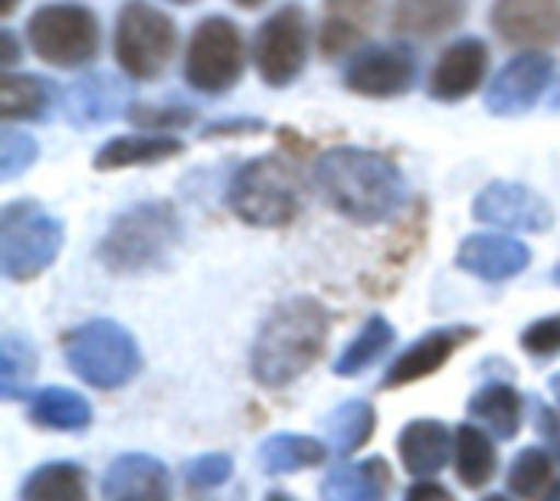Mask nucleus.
Listing matches in <instances>:
<instances>
[{
	"label": "nucleus",
	"instance_id": "14",
	"mask_svg": "<svg viewBox=\"0 0 560 501\" xmlns=\"http://www.w3.org/2000/svg\"><path fill=\"white\" fill-rule=\"evenodd\" d=\"M492 26L512 46H558L560 0H495Z\"/></svg>",
	"mask_w": 560,
	"mask_h": 501
},
{
	"label": "nucleus",
	"instance_id": "16",
	"mask_svg": "<svg viewBox=\"0 0 560 501\" xmlns=\"http://www.w3.org/2000/svg\"><path fill=\"white\" fill-rule=\"evenodd\" d=\"M456 263L486 279V282H509L518 272H525L532 266V249L515 240V236H502V233H476L469 240H463Z\"/></svg>",
	"mask_w": 560,
	"mask_h": 501
},
{
	"label": "nucleus",
	"instance_id": "17",
	"mask_svg": "<svg viewBox=\"0 0 560 501\" xmlns=\"http://www.w3.org/2000/svg\"><path fill=\"white\" fill-rule=\"evenodd\" d=\"M476 335H479L476 328H440V331L423 335L390 364L381 387L394 391V387H407V384H417L423 377H433L459 351V345L472 341Z\"/></svg>",
	"mask_w": 560,
	"mask_h": 501
},
{
	"label": "nucleus",
	"instance_id": "19",
	"mask_svg": "<svg viewBox=\"0 0 560 501\" xmlns=\"http://www.w3.org/2000/svg\"><path fill=\"white\" fill-rule=\"evenodd\" d=\"M377 0H325V20L318 30V49L328 59L351 53L371 30Z\"/></svg>",
	"mask_w": 560,
	"mask_h": 501
},
{
	"label": "nucleus",
	"instance_id": "1",
	"mask_svg": "<svg viewBox=\"0 0 560 501\" xmlns=\"http://www.w3.org/2000/svg\"><path fill=\"white\" fill-rule=\"evenodd\" d=\"M322 197L354 223H384L407 200L400 167L368 148H331L315 164Z\"/></svg>",
	"mask_w": 560,
	"mask_h": 501
},
{
	"label": "nucleus",
	"instance_id": "6",
	"mask_svg": "<svg viewBox=\"0 0 560 501\" xmlns=\"http://www.w3.org/2000/svg\"><path fill=\"white\" fill-rule=\"evenodd\" d=\"M66 364L72 374H79L85 384L98 391H118L131 384L141 371V351L138 341L118 325V322H85L75 331L66 335Z\"/></svg>",
	"mask_w": 560,
	"mask_h": 501
},
{
	"label": "nucleus",
	"instance_id": "44",
	"mask_svg": "<svg viewBox=\"0 0 560 501\" xmlns=\"http://www.w3.org/2000/svg\"><path fill=\"white\" fill-rule=\"evenodd\" d=\"M236 7H243V10H256V7H262L266 0H233Z\"/></svg>",
	"mask_w": 560,
	"mask_h": 501
},
{
	"label": "nucleus",
	"instance_id": "40",
	"mask_svg": "<svg viewBox=\"0 0 560 501\" xmlns=\"http://www.w3.org/2000/svg\"><path fill=\"white\" fill-rule=\"evenodd\" d=\"M407 501H456L443 486L436 482H417L410 492H407Z\"/></svg>",
	"mask_w": 560,
	"mask_h": 501
},
{
	"label": "nucleus",
	"instance_id": "12",
	"mask_svg": "<svg viewBox=\"0 0 560 501\" xmlns=\"http://www.w3.org/2000/svg\"><path fill=\"white\" fill-rule=\"evenodd\" d=\"M551 75H555L551 56L541 49H525L492 79V85L486 92V108L492 115H505V118L522 115L538 105V98L551 85Z\"/></svg>",
	"mask_w": 560,
	"mask_h": 501
},
{
	"label": "nucleus",
	"instance_id": "5",
	"mask_svg": "<svg viewBox=\"0 0 560 501\" xmlns=\"http://www.w3.org/2000/svg\"><path fill=\"white\" fill-rule=\"evenodd\" d=\"M66 243L62 223L36 200L7 203L0 213V269L10 282L43 276Z\"/></svg>",
	"mask_w": 560,
	"mask_h": 501
},
{
	"label": "nucleus",
	"instance_id": "51",
	"mask_svg": "<svg viewBox=\"0 0 560 501\" xmlns=\"http://www.w3.org/2000/svg\"><path fill=\"white\" fill-rule=\"evenodd\" d=\"M486 501H509V499H502V496H489Z\"/></svg>",
	"mask_w": 560,
	"mask_h": 501
},
{
	"label": "nucleus",
	"instance_id": "33",
	"mask_svg": "<svg viewBox=\"0 0 560 501\" xmlns=\"http://www.w3.org/2000/svg\"><path fill=\"white\" fill-rule=\"evenodd\" d=\"M0 361H3L0 364V397L3 400H16L30 387V381L36 374V351H33V345L23 335L3 331V338H0Z\"/></svg>",
	"mask_w": 560,
	"mask_h": 501
},
{
	"label": "nucleus",
	"instance_id": "13",
	"mask_svg": "<svg viewBox=\"0 0 560 501\" xmlns=\"http://www.w3.org/2000/svg\"><path fill=\"white\" fill-rule=\"evenodd\" d=\"M413 79H417V59L404 46L368 49L345 72V85L364 98H400L413 89Z\"/></svg>",
	"mask_w": 560,
	"mask_h": 501
},
{
	"label": "nucleus",
	"instance_id": "24",
	"mask_svg": "<svg viewBox=\"0 0 560 501\" xmlns=\"http://www.w3.org/2000/svg\"><path fill=\"white\" fill-rule=\"evenodd\" d=\"M390 489V469L384 459L358 466H338L322 482V501H384Z\"/></svg>",
	"mask_w": 560,
	"mask_h": 501
},
{
	"label": "nucleus",
	"instance_id": "3",
	"mask_svg": "<svg viewBox=\"0 0 560 501\" xmlns=\"http://www.w3.org/2000/svg\"><path fill=\"white\" fill-rule=\"evenodd\" d=\"M180 243V217L167 200H144L115 217L98 243V259L112 272H148L164 266Z\"/></svg>",
	"mask_w": 560,
	"mask_h": 501
},
{
	"label": "nucleus",
	"instance_id": "22",
	"mask_svg": "<svg viewBox=\"0 0 560 501\" xmlns=\"http://www.w3.org/2000/svg\"><path fill=\"white\" fill-rule=\"evenodd\" d=\"M469 0H397L394 3V30L400 36L433 39L456 30L466 16Z\"/></svg>",
	"mask_w": 560,
	"mask_h": 501
},
{
	"label": "nucleus",
	"instance_id": "43",
	"mask_svg": "<svg viewBox=\"0 0 560 501\" xmlns=\"http://www.w3.org/2000/svg\"><path fill=\"white\" fill-rule=\"evenodd\" d=\"M16 3H20V0H0V13H3V16H10V13L16 10Z\"/></svg>",
	"mask_w": 560,
	"mask_h": 501
},
{
	"label": "nucleus",
	"instance_id": "42",
	"mask_svg": "<svg viewBox=\"0 0 560 501\" xmlns=\"http://www.w3.org/2000/svg\"><path fill=\"white\" fill-rule=\"evenodd\" d=\"M0 43H3V56H0V62H3V66H13V62H16V56H20L16 36H13L10 30H3V33H0Z\"/></svg>",
	"mask_w": 560,
	"mask_h": 501
},
{
	"label": "nucleus",
	"instance_id": "28",
	"mask_svg": "<svg viewBox=\"0 0 560 501\" xmlns=\"http://www.w3.org/2000/svg\"><path fill=\"white\" fill-rule=\"evenodd\" d=\"M259 463L269 476H289V473H302L312 466L325 463V446L312 436H292V433H279L272 440L262 443L259 450Z\"/></svg>",
	"mask_w": 560,
	"mask_h": 501
},
{
	"label": "nucleus",
	"instance_id": "35",
	"mask_svg": "<svg viewBox=\"0 0 560 501\" xmlns=\"http://www.w3.org/2000/svg\"><path fill=\"white\" fill-rule=\"evenodd\" d=\"M36 158H39V144L33 135L3 128V135H0V180L3 184L20 177L23 171H30Z\"/></svg>",
	"mask_w": 560,
	"mask_h": 501
},
{
	"label": "nucleus",
	"instance_id": "23",
	"mask_svg": "<svg viewBox=\"0 0 560 501\" xmlns=\"http://www.w3.org/2000/svg\"><path fill=\"white\" fill-rule=\"evenodd\" d=\"M397 450L410 476L417 479L436 476L450 459V430L436 420H413L400 433Z\"/></svg>",
	"mask_w": 560,
	"mask_h": 501
},
{
	"label": "nucleus",
	"instance_id": "21",
	"mask_svg": "<svg viewBox=\"0 0 560 501\" xmlns=\"http://www.w3.org/2000/svg\"><path fill=\"white\" fill-rule=\"evenodd\" d=\"M184 151V141L167 135H118L108 138L95 151V171H121V167H141V164H161Z\"/></svg>",
	"mask_w": 560,
	"mask_h": 501
},
{
	"label": "nucleus",
	"instance_id": "32",
	"mask_svg": "<svg viewBox=\"0 0 560 501\" xmlns=\"http://www.w3.org/2000/svg\"><path fill=\"white\" fill-rule=\"evenodd\" d=\"M456 469H459L463 486H469V489H482L495 476V446L479 427H459Z\"/></svg>",
	"mask_w": 560,
	"mask_h": 501
},
{
	"label": "nucleus",
	"instance_id": "37",
	"mask_svg": "<svg viewBox=\"0 0 560 501\" xmlns=\"http://www.w3.org/2000/svg\"><path fill=\"white\" fill-rule=\"evenodd\" d=\"M230 476H233V463H230V456H220V453L200 456V459H194V463L187 466V479H190L194 489H217V486H223Z\"/></svg>",
	"mask_w": 560,
	"mask_h": 501
},
{
	"label": "nucleus",
	"instance_id": "11",
	"mask_svg": "<svg viewBox=\"0 0 560 501\" xmlns=\"http://www.w3.org/2000/svg\"><path fill=\"white\" fill-rule=\"evenodd\" d=\"M472 213L479 223H492L512 233H548L555 226L551 203L525 184L515 180H492L479 190Z\"/></svg>",
	"mask_w": 560,
	"mask_h": 501
},
{
	"label": "nucleus",
	"instance_id": "48",
	"mask_svg": "<svg viewBox=\"0 0 560 501\" xmlns=\"http://www.w3.org/2000/svg\"><path fill=\"white\" fill-rule=\"evenodd\" d=\"M551 387H555V394H558V400H560V374L551 381Z\"/></svg>",
	"mask_w": 560,
	"mask_h": 501
},
{
	"label": "nucleus",
	"instance_id": "31",
	"mask_svg": "<svg viewBox=\"0 0 560 501\" xmlns=\"http://www.w3.org/2000/svg\"><path fill=\"white\" fill-rule=\"evenodd\" d=\"M394 325L384 318V315H374L364 322V328L358 331L354 341H348V348L341 351V358L335 361V371L341 377H354L361 371H368L390 345H394Z\"/></svg>",
	"mask_w": 560,
	"mask_h": 501
},
{
	"label": "nucleus",
	"instance_id": "36",
	"mask_svg": "<svg viewBox=\"0 0 560 501\" xmlns=\"http://www.w3.org/2000/svg\"><path fill=\"white\" fill-rule=\"evenodd\" d=\"M125 118L141 128V131H167V128H187L194 125V108H180V105H128Z\"/></svg>",
	"mask_w": 560,
	"mask_h": 501
},
{
	"label": "nucleus",
	"instance_id": "45",
	"mask_svg": "<svg viewBox=\"0 0 560 501\" xmlns=\"http://www.w3.org/2000/svg\"><path fill=\"white\" fill-rule=\"evenodd\" d=\"M551 112H560V82L555 85V92H551Z\"/></svg>",
	"mask_w": 560,
	"mask_h": 501
},
{
	"label": "nucleus",
	"instance_id": "47",
	"mask_svg": "<svg viewBox=\"0 0 560 501\" xmlns=\"http://www.w3.org/2000/svg\"><path fill=\"white\" fill-rule=\"evenodd\" d=\"M551 279H555V286H560V263L555 266V272H551Z\"/></svg>",
	"mask_w": 560,
	"mask_h": 501
},
{
	"label": "nucleus",
	"instance_id": "2",
	"mask_svg": "<svg viewBox=\"0 0 560 501\" xmlns=\"http://www.w3.org/2000/svg\"><path fill=\"white\" fill-rule=\"evenodd\" d=\"M331 335L328 308L312 295L285 299L262 322L253 345V377L262 387H285L299 381L325 351Z\"/></svg>",
	"mask_w": 560,
	"mask_h": 501
},
{
	"label": "nucleus",
	"instance_id": "25",
	"mask_svg": "<svg viewBox=\"0 0 560 501\" xmlns=\"http://www.w3.org/2000/svg\"><path fill=\"white\" fill-rule=\"evenodd\" d=\"M30 420L46 430H85L92 423V407L82 394L66 387H46L30 400Z\"/></svg>",
	"mask_w": 560,
	"mask_h": 501
},
{
	"label": "nucleus",
	"instance_id": "15",
	"mask_svg": "<svg viewBox=\"0 0 560 501\" xmlns=\"http://www.w3.org/2000/svg\"><path fill=\"white\" fill-rule=\"evenodd\" d=\"M489 72V46L476 36L456 39L436 62L430 75V95L436 102H463L469 98Z\"/></svg>",
	"mask_w": 560,
	"mask_h": 501
},
{
	"label": "nucleus",
	"instance_id": "10",
	"mask_svg": "<svg viewBox=\"0 0 560 501\" xmlns=\"http://www.w3.org/2000/svg\"><path fill=\"white\" fill-rule=\"evenodd\" d=\"M256 69L266 85L282 89L295 82L308 59V13L302 3L279 7L256 33L253 46Z\"/></svg>",
	"mask_w": 560,
	"mask_h": 501
},
{
	"label": "nucleus",
	"instance_id": "9",
	"mask_svg": "<svg viewBox=\"0 0 560 501\" xmlns=\"http://www.w3.org/2000/svg\"><path fill=\"white\" fill-rule=\"evenodd\" d=\"M246 69V43L233 20L207 16L197 23L184 56V79L203 95L230 92Z\"/></svg>",
	"mask_w": 560,
	"mask_h": 501
},
{
	"label": "nucleus",
	"instance_id": "29",
	"mask_svg": "<svg viewBox=\"0 0 560 501\" xmlns=\"http://www.w3.org/2000/svg\"><path fill=\"white\" fill-rule=\"evenodd\" d=\"M374 427H377V413L364 400H348L338 410H331L325 420V433L338 456H351L361 446H368V440L374 436Z\"/></svg>",
	"mask_w": 560,
	"mask_h": 501
},
{
	"label": "nucleus",
	"instance_id": "27",
	"mask_svg": "<svg viewBox=\"0 0 560 501\" xmlns=\"http://www.w3.org/2000/svg\"><path fill=\"white\" fill-rule=\"evenodd\" d=\"M52 102V85L39 75L7 72L0 82V112L7 121H36Z\"/></svg>",
	"mask_w": 560,
	"mask_h": 501
},
{
	"label": "nucleus",
	"instance_id": "7",
	"mask_svg": "<svg viewBox=\"0 0 560 501\" xmlns=\"http://www.w3.org/2000/svg\"><path fill=\"white\" fill-rule=\"evenodd\" d=\"M177 49V23L148 0H128L115 20V59L138 82L158 79Z\"/></svg>",
	"mask_w": 560,
	"mask_h": 501
},
{
	"label": "nucleus",
	"instance_id": "34",
	"mask_svg": "<svg viewBox=\"0 0 560 501\" xmlns=\"http://www.w3.org/2000/svg\"><path fill=\"white\" fill-rule=\"evenodd\" d=\"M509 486L518 499L525 501H548L551 492L558 489V479H555V463H551V453L545 450H525L518 453L512 473H509Z\"/></svg>",
	"mask_w": 560,
	"mask_h": 501
},
{
	"label": "nucleus",
	"instance_id": "38",
	"mask_svg": "<svg viewBox=\"0 0 560 501\" xmlns=\"http://www.w3.org/2000/svg\"><path fill=\"white\" fill-rule=\"evenodd\" d=\"M522 345L528 354L535 358H558L560 354V315L555 318H541L535 322L525 335H522Z\"/></svg>",
	"mask_w": 560,
	"mask_h": 501
},
{
	"label": "nucleus",
	"instance_id": "26",
	"mask_svg": "<svg viewBox=\"0 0 560 501\" xmlns=\"http://www.w3.org/2000/svg\"><path fill=\"white\" fill-rule=\"evenodd\" d=\"M522 397L509 384H489L469 400V417L486 423L499 440H515V433L522 430Z\"/></svg>",
	"mask_w": 560,
	"mask_h": 501
},
{
	"label": "nucleus",
	"instance_id": "49",
	"mask_svg": "<svg viewBox=\"0 0 560 501\" xmlns=\"http://www.w3.org/2000/svg\"><path fill=\"white\" fill-rule=\"evenodd\" d=\"M548 501H560V482H558V489L551 492V499H548Z\"/></svg>",
	"mask_w": 560,
	"mask_h": 501
},
{
	"label": "nucleus",
	"instance_id": "30",
	"mask_svg": "<svg viewBox=\"0 0 560 501\" xmlns=\"http://www.w3.org/2000/svg\"><path fill=\"white\" fill-rule=\"evenodd\" d=\"M20 501H89L85 496V473L72 463H49L39 466L26 482Z\"/></svg>",
	"mask_w": 560,
	"mask_h": 501
},
{
	"label": "nucleus",
	"instance_id": "20",
	"mask_svg": "<svg viewBox=\"0 0 560 501\" xmlns=\"http://www.w3.org/2000/svg\"><path fill=\"white\" fill-rule=\"evenodd\" d=\"M125 105V85L115 82L112 75H85L79 79L69 92H66V102H62V112L69 118V125L75 128H92L98 121H108L121 112Z\"/></svg>",
	"mask_w": 560,
	"mask_h": 501
},
{
	"label": "nucleus",
	"instance_id": "41",
	"mask_svg": "<svg viewBox=\"0 0 560 501\" xmlns=\"http://www.w3.org/2000/svg\"><path fill=\"white\" fill-rule=\"evenodd\" d=\"M259 128H266L262 121H256V118H246V121H226V125H217V128H207V135H217V131H259Z\"/></svg>",
	"mask_w": 560,
	"mask_h": 501
},
{
	"label": "nucleus",
	"instance_id": "46",
	"mask_svg": "<svg viewBox=\"0 0 560 501\" xmlns=\"http://www.w3.org/2000/svg\"><path fill=\"white\" fill-rule=\"evenodd\" d=\"M266 501H295V499H292V496H285V492H272Z\"/></svg>",
	"mask_w": 560,
	"mask_h": 501
},
{
	"label": "nucleus",
	"instance_id": "8",
	"mask_svg": "<svg viewBox=\"0 0 560 501\" xmlns=\"http://www.w3.org/2000/svg\"><path fill=\"white\" fill-rule=\"evenodd\" d=\"M30 49L56 66V69H79L89 66L98 53L102 30L89 7L79 3H46L26 23Z\"/></svg>",
	"mask_w": 560,
	"mask_h": 501
},
{
	"label": "nucleus",
	"instance_id": "4",
	"mask_svg": "<svg viewBox=\"0 0 560 501\" xmlns=\"http://www.w3.org/2000/svg\"><path fill=\"white\" fill-rule=\"evenodd\" d=\"M230 210L259 230L289 226L302 210V184L295 167L279 154L246 161L230 180Z\"/></svg>",
	"mask_w": 560,
	"mask_h": 501
},
{
	"label": "nucleus",
	"instance_id": "39",
	"mask_svg": "<svg viewBox=\"0 0 560 501\" xmlns=\"http://www.w3.org/2000/svg\"><path fill=\"white\" fill-rule=\"evenodd\" d=\"M538 427H541V436L551 443V450H555V456H560V407L555 410H541L538 413Z\"/></svg>",
	"mask_w": 560,
	"mask_h": 501
},
{
	"label": "nucleus",
	"instance_id": "18",
	"mask_svg": "<svg viewBox=\"0 0 560 501\" xmlns=\"http://www.w3.org/2000/svg\"><path fill=\"white\" fill-rule=\"evenodd\" d=\"M102 499L105 501H171V476L164 463L131 453L118 456L102 482Z\"/></svg>",
	"mask_w": 560,
	"mask_h": 501
},
{
	"label": "nucleus",
	"instance_id": "50",
	"mask_svg": "<svg viewBox=\"0 0 560 501\" xmlns=\"http://www.w3.org/2000/svg\"><path fill=\"white\" fill-rule=\"evenodd\" d=\"M167 3H197V0H167Z\"/></svg>",
	"mask_w": 560,
	"mask_h": 501
}]
</instances>
